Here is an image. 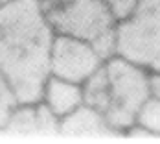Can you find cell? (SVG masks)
Returning a JSON list of instances; mask_svg holds the SVG:
<instances>
[{
    "label": "cell",
    "mask_w": 160,
    "mask_h": 144,
    "mask_svg": "<svg viewBox=\"0 0 160 144\" xmlns=\"http://www.w3.org/2000/svg\"><path fill=\"white\" fill-rule=\"evenodd\" d=\"M136 126L149 133L160 135V100L155 96H149V100L142 105V109L136 116Z\"/></svg>",
    "instance_id": "8"
},
{
    "label": "cell",
    "mask_w": 160,
    "mask_h": 144,
    "mask_svg": "<svg viewBox=\"0 0 160 144\" xmlns=\"http://www.w3.org/2000/svg\"><path fill=\"white\" fill-rule=\"evenodd\" d=\"M140 0H107V4L111 6L112 9H114V13L118 15V19L122 20V19H125L132 13V9L136 8V4H138Z\"/></svg>",
    "instance_id": "10"
},
{
    "label": "cell",
    "mask_w": 160,
    "mask_h": 144,
    "mask_svg": "<svg viewBox=\"0 0 160 144\" xmlns=\"http://www.w3.org/2000/svg\"><path fill=\"white\" fill-rule=\"evenodd\" d=\"M107 105L103 118L111 131L123 133L136 126V116L151 96V72L122 56L105 61Z\"/></svg>",
    "instance_id": "3"
},
{
    "label": "cell",
    "mask_w": 160,
    "mask_h": 144,
    "mask_svg": "<svg viewBox=\"0 0 160 144\" xmlns=\"http://www.w3.org/2000/svg\"><path fill=\"white\" fill-rule=\"evenodd\" d=\"M18 105H20V102L17 98L15 89L11 87V83L0 70V129L8 128V124Z\"/></svg>",
    "instance_id": "9"
},
{
    "label": "cell",
    "mask_w": 160,
    "mask_h": 144,
    "mask_svg": "<svg viewBox=\"0 0 160 144\" xmlns=\"http://www.w3.org/2000/svg\"><path fill=\"white\" fill-rule=\"evenodd\" d=\"M55 41L39 0H9L0 6V70L20 104H39L52 76Z\"/></svg>",
    "instance_id": "1"
},
{
    "label": "cell",
    "mask_w": 160,
    "mask_h": 144,
    "mask_svg": "<svg viewBox=\"0 0 160 144\" xmlns=\"http://www.w3.org/2000/svg\"><path fill=\"white\" fill-rule=\"evenodd\" d=\"M6 2H9V0H0V6H2V4H6Z\"/></svg>",
    "instance_id": "12"
},
{
    "label": "cell",
    "mask_w": 160,
    "mask_h": 144,
    "mask_svg": "<svg viewBox=\"0 0 160 144\" xmlns=\"http://www.w3.org/2000/svg\"><path fill=\"white\" fill-rule=\"evenodd\" d=\"M116 54L149 72L160 70V0H140L120 20Z\"/></svg>",
    "instance_id": "4"
},
{
    "label": "cell",
    "mask_w": 160,
    "mask_h": 144,
    "mask_svg": "<svg viewBox=\"0 0 160 144\" xmlns=\"http://www.w3.org/2000/svg\"><path fill=\"white\" fill-rule=\"evenodd\" d=\"M39 2H42V0H39Z\"/></svg>",
    "instance_id": "13"
},
{
    "label": "cell",
    "mask_w": 160,
    "mask_h": 144,
    "mask_svg": "<svg viewBox=\"0 0 160 144\" xmlns=\"http://www.w3.org/2000/svg\"><path fill=\"white\" fill-rule=\"evenodd\" d=\"M41 102L59 120H63L68 115L78 111L81 105L85 104L83 85L63 80V78H57V76H50L46 85H44V89H42Z\"/></svg>",
    "instance_id": "6"
},
{
    "label": "cell",
    "mask_w": 160,
    "mask_h": 144,
    "mask_svg": "<svg viewBox=\"0 0 160 144\" xmlns=\"http://www.w3.org/2000/svg\"><path fill=\"white\" fill-rule=\"evenodd\" d=\"M149 85H151V96H155V98L160 100V70L151 72V76H149Z\"/></svg>",
    "instance_id": "11"
},
{
    "label": "cell",
    "mask_w": 160,
    "mask_h": 144,
    "mask_svg": "<svg viewBox=\"0 0 160 144\" xmlns=\"http://www.w3.org/2000/svg\"><path fill=\"white\" fill-rule=\"evenodd\" d=\"M63 122V131L68 135H96V133H107L111 131L103 115L88 105H81L78 111L68 115Z\"/></svg>",
    "instance_id": "7"
},
{
    "label": "cell",
    "mask_w": 160,
    "mask_h": 144,
    "mask_svg": "<svg viewBox=\"0 0 160 144\" xmlns=\"http://www.w3.org/2000/svg\"><path fill=\"white\" fill-rule=\"evenodd\" d=\"M41 6L55 35L90 43L105 61L116 56L120 19L107 0H42Z\"/></svg>",
    "instance_id": "2"
},
{
    "label": "cell",
    "mask_w": 160,
    "mask_h": 144,
    "mask_svg": "<svg viewBox=\"0 0 160 144\" xmlns=\"http://www.w3.org/2000/svg\"><path fill=\"white\" fill-rule=\"evenodd\" d=\"M103 63V56L90 43L68 35H55L50 59L52 76L83 85Z\"/></svg>",
    "instance_id": "5"
}]
</instances>
